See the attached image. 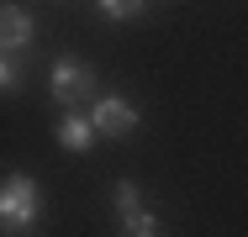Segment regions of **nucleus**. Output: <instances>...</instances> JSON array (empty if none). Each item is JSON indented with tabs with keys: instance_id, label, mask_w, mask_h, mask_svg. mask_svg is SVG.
Wrapping results in <instances>:
<instances>
[{
	"instance_id": "obj_3",
	"label": "nucleus",
	"mask_w": 248,
	"mask_h": 237,
	"mask_svg": "<svg viewBox=\"0 0 248 237\" xmlns=\"http://www.w3.org/2000/svg\"><path fill=\"white\" fill-rule=\"evenodd\" d=\"M138 105L127 100V95H95V105H90V127H95V137H111V142H122V137H132L138 132Z\"/></svg>"
},
{
	"instance_id": "obj_8",
	"label": "nucleus",
	"mask_w": 248,
	"mask_h": 237,
	"mask_svg": "<svg viewBox=\"0 0 248 237\" xmlns=\"http://www.w3.org/2000/svg\"><path fill=\"white\" fill-rule=\"evenodd\" d=\"M21 79H27V69H21V58H11V53H0V90H21Z\"/></svg>"
},
{
	"instance_id": "obj_6",
	"label": "nucleus",
	"mask_w": 248,
	"mask_h": 237,
	"mask_svg": "<svg viewBox=\"0 0 248 237\" xmlns=\"http://www.w3.org/2000/svg\"><path fill=\"white\" fill-rule=\"evenodd\" d=\"M53 137L63 142L69 153H90V148H95V127H90V116L63 111V116H58V127H53Z\"/></svg>"
},
{
	"instance_id": "obj_7",
	"label": "nucleus",
	"mask_w": 248,
	"mask_h": 237,
	"mask_svg": "<svg viewBox=\"0 0 248 237\" xmlns=\"http://www.w3.org/2000/svg\"><path fill=\"white\" fill-rule=\"evenodd\" d=\"M95 5L106 11V16H111V21H138L148 0H95Z\"/></svg>"
},
{
	"instance_id": "obj_2",
	"label": "nucleus",
	"mask_w": 248,
	"mask_h": 237,
	"mask_svg": "<svg viewBox=\"0 0 248 237\" xmlns=\"http://www.w3.org/2000/svg\"><path fill=\"white\" fill-rule=\"evenodd\" d=\"M48 90H53V105H63V111H85V105H95V95H100V74L85 63V58L63 53V58H53Z\"/></svg>"
},
{
	"instance_id": "obj_1",
	"label": "nucleus",
	"mask_w": 248,
	"mask_h": 237,
	"mask_svg": "<svg viewBox=\"0 0 248 237\" xmlns=\"http://www.w3.org/2000/svg\"><path fill=\"white\" fill-rule=\"evenodd\" d=\"M43 216V190L32 174H5L0 179V232L5 237H27Z\"/></svg>"
},
{
	"instance_id": "obj_5",
	"label": "nucleus",
	"mask_w": 248,
	"mask_h": 237,
	"mask_svg": "<svg viewBox=\"0 0 248 237\" xmlns=\"http://www.w3.org/2000/svg\"><path fill=\"white\" fill-rule=\"evenodd\" d=\"M32 47V11L27 5H0V53L21 58Z\"/></svg>"
},
{
	"instance_id": "obj_4",
	"label": "nucleus",
	"mask_w": 248,
	"mask_h": 237,
	"mask_svg": "<svg viewBox=\"0 0 248 237\" xmlns=\"http://www.w3.org/2000/svg\"><path fill=\"white\" fill-rule=\"evenodd\" d=\"M111 206H116V227H122V237H158V216L143 211V200H138V185H132V179H116Z\"/></svg>"
}]
</instances>
